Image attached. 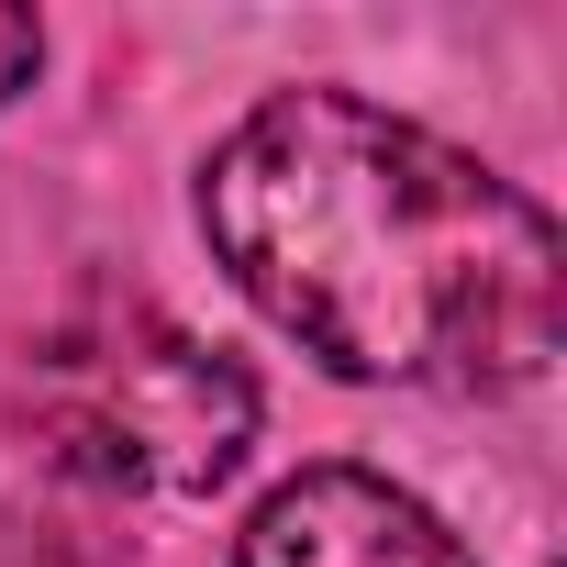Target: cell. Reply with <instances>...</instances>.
Masks as SVG:
<instances>
[{
	"mask_svg": "<svg viewBox=\"0 0 567 567\" xmlns=\"http://www.w3.org/2000/svg\"><path fill=\"white\" fill-rule=\"evenodd\" d=\"M34 68H45V23L34 12H0V101H23Z\"/></svg>",
	"mask_w": 567,
	"mask_h": 567,
	"instance_id": "277c9868",
	"label": "cell"
},
{
	"mask_svg": "<svg viewBox=\"0 0 567 567\" xmlns=\"http://www.w3.org/2000/svg\"><path fill=\"white\" fill-rule=\"evenodd\" d=\"M200 234L334 379L523 390L567 334L545 200L357 90L256 101L200 167Z\"/></svg>",
	"mask_w": 567,
	"mask_h": 567,
	"instance_id": "6da1fadb",
	"label": "cell"
},
{
	"mask_svg": "<svg viewBox=\"0 0 567 567\" xmlns=\"http://www.w3.org/2000/svg\"><path fill=\"white\" fill-rule=\"evenodd\" d=\"M234 567H467V545L379 467H301L256 501Z\"/></svg>",
	"mask_w": 567,
	"mask_h": 567,
	"instance_id": "3957f363",
	"label": "cell"
},
{
	"mask_svg": "<svg viewBox=\"0 0 567 567\" xmlns=\"http://www.w3.org/2000/svg\"><path fill=\"white\" fill-rule=\"evenodd\" d=\"M12 412L68 478L156 501L223 489L256 445V379L223 346L178 334L156 301H79L56 334H34Z\"/></svg>",
	"mask_w": 567,
	"mask_h": 567,
	"instance_id": "7a4b0ae2",
	"label": "cell"
}]
</instances>
